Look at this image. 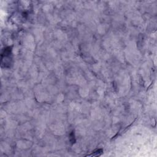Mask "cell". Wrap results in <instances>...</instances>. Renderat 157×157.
<instances>
[{
	"label": "cell",
	"instance_id": "6da1fadb",
	"mask_svg": "<svg viewBox=\"0 0 157 157\" xmlns=\"http://www.w3.org/2000/svg\"><path fill=\"white\" fill-rule=\"evenodd\" d=\"M11 50H12L11 47H6L5 48H4V50L2 52L1 62L3 61L4 60H5V61L3 63H2V64H3L4 63V66H5V64H6L7 63L10 64V60L11 59V57H10Z\"/></svg>",
	"mask_w": 157,
	"mask_h": 157
}]
</instances>
